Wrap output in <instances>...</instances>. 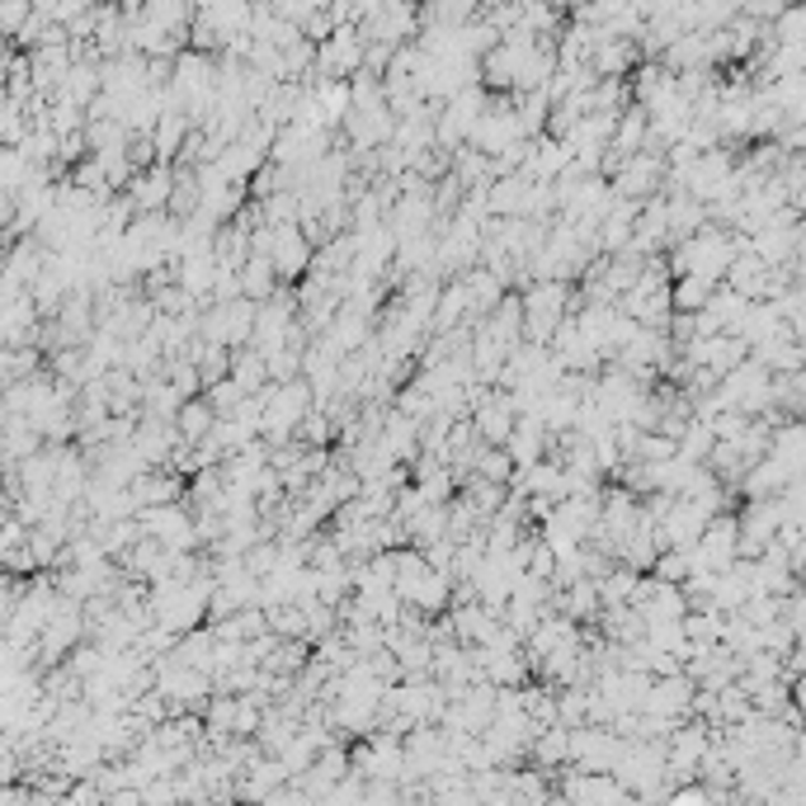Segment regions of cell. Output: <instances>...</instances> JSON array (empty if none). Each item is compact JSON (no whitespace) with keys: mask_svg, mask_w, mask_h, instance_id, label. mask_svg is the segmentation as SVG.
I'll return each mask as SVG.
<instances>
[{"mask_svg":"<svg viewBox=\"0 0 806 806\" xmlns=\"http://www.w3.org/2000/svg\"><path fill=\"white\" fill-rule=\"evenodd\" d=\"M273 269H279V279H302V273L317 265V255H311L307 236H302V222L298 227H273Z\"/></svg>","mask_w":806,"mask_h":806,"instance_id":"cell-1","label":"cell"},{"mask_svg":"<svg viewBox=\"0 0 806 806\" xmlns=\"http://www.w3.org/2000/svg\"><path fill=\"white\" fill-rule=\"evenodd\" d=\"M218 425H222V416L208 406V397H193V401L180 410V420H175V435H180L185 444L199 448V444L212 439V429H218Z\"/></svg>","mask_w":806,"mask_h":806,"instance_id":"cell-2","label":"cell"},{"mask_svg":"<svg viewBox=\"0 0 806 806\" xmlns=\"http://www.w3.org/2000/svg\"><path fill=\"white\" fill-rule=\"evenodd\" d=\"M273 283H279V269H273V260L269 255H255V260L241 269V298L246 302H273L269 292H273Z\"/></svg>","mask_w":806,"mask_h":806,"instance_id":"cell-3","label":"cell"}]
</instances>
